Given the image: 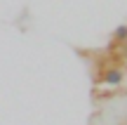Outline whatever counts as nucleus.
Wrapping results in <instances>:
<instances>
[{"label": "nucleus", "mask_w": 127, "mask_h": 125, "mask_svg": "<svg viewBox=\"0 0 127 125\" xmlns=\"http://www.w3.org/2000/svg\"><path fill=\"white\" fill-rule=\"evenodd\" d=\"M123 80H125V71L120 66H106L104 73H101V83L108 85V87H118Z\"/></svg>", "instance_id": "nucleus-1"}, {"label": "nucleus", "mask_w": 127, "mask_h": 125, "mask_svg": "<svg viewBox=\"0 0 127 125\" xmlns=\"http://www.w3.org/2000/svg\"><path fill=\"white\" fill-rule=\"evenodd\" d=\"M127 42V24H120V26H115L113 36H111V42H108V52L111 50H118L120 45H125Z\"/></svg>", "instance_id": "nucleus-2"}, {"label": "nucleus", "mask_w": 127, "mask_h": 125, "mask_svg": "<svg viewBox=\"0 0 127 125\" xmlns=\"http://www.w3.org/2000/svg\"><path fill=\"white\" fill-rule=\"evenodd\" d=\"M123 50H125V54H127V42H125V45H123Z\"/></svg>", "instance_id": "nucleus-3"}]
</instances>
